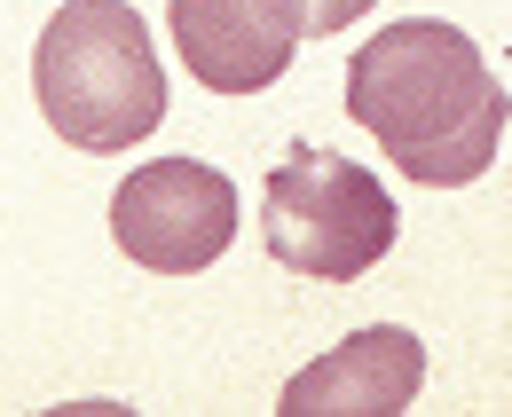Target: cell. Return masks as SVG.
<instances>
[{
	"mask_svg": "<svg viewBox=\"0 0 512 417\" xmlns=\"http://www.w3.org/2000/svg\"><path fill=\"white\" fill-rule=\"evenodd\" d=\"M347 119L371 126L394 174L426 189H465L505 150V87L473 32L442 16H402L347 63Z\"/></svg>",
	"mask_w": 512,
	"mask_h": 417,
	"instance_id": "1",
	"label": "cell"
},
{
	"mask_svg": "<svg viewBox=\"0 0 512 417\" xmlns=\"http://www.w3.org/2000/svg\"><path fill=\"white\" fill-rule=\"evenodd\" d=\"M40 119L71 150H134L166 119V71L127 0H64L32 40Z\"/></svg>",
	"mask_w": 512,
	"mask_h": 417,
	"instance_id": "2",
	"label": "cell"
},
{
	"mask_svg": "<svg viewBox=\"0 0 512 417\" xmlns=\"http://www.w3.org/2000/svg\"><path fill=\"white\" fill-rule=\"evenodd\" d=\"M394 197H386L371 166L339 158V150H292L268 166L260 189V237L268 260L308 276V284H355L394 252Z\"/></svg>",
	"mask_w": 512,
	"mask_h": 417,
	"instance_id": "3",
	"label": "cell"
},
{
	"mask_svg": "<svg viewBox=\"0 0 512 417\" xmlns=\"http://www.w3.org/2000/svg\"><path fill=\"white\" fill-rule=\"evenodd\" d=\"M111 237L150 276H197L237 237V181L205 158H150L111 197Z\"/></svg>",
	"mask_w": 512,
	"mask_h": 417,
	"instance_id": "4",
	"label": "cell"
},
{
	"mask_svg": "<svg viewBox=\"0 0 512 417\" xmlns=\"http://www.w3.org/2000/svg\"><path fill=\"white\" fill-rule=\"evenodd\" d=\"M182 71L213 95H260L300 56V8L292 0H166Z\"/></svg>",
	"mask_w": 512,
	"mask_h": 417,
	"instance_id": "5",
	"label": "cell"
},
{
	"mask_svg": "<svg viewBox=\"0 0 512 417\" xmlns=\"http://www.w3.org/2000/svg\"><path fill=\"white\" fill-rule=\"evenodd\" d=\"M426 386V347L402 323H371L355 339H339L323 362H308L284 386V417H402Z\"/></svg>",
	"mask_w": 512,
	"mask_h": 417,
	"instance_id": "6",
	"label": "cell"
},
{
	"mask_svg": "<svg viewBox=\"0 0 512 417\" xmlns=\"http://www.w3.org/2000/svg\"><path fill=\"white\" fill-rule=\"evenodd\" d=\"M300 8V40H323V32H347L355 16H371V0H292Z\"/></svg>",
	"mask_w": 512,
	"mask_h": 417,
	"instance_id": "7",
	"label": "cell"
}]
</instances>
